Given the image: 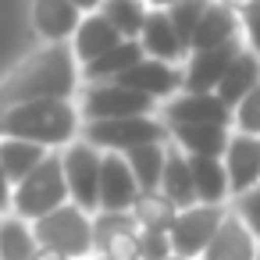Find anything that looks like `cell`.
Returning a JSON list of instances; mask_svg holds the SVG:
<instances>
[{"mask_svg":"<svg viewBox=\"0 0 260 260\" xmlns=\"http://www.w3.org/2000/svg\"><path fill=\"white\" fill-rule=\"evenodd\" d=\"M79 72L68 43H50L47 50L25 57L4 82H0V111L36 104V100H68L75 93Z\"/></svg>","mask_w":260,"mask_h":260,"instance_id":"1","label":"cell"},{"mask_svg":"<svg viewBox=\"0 0 260 260\" xmlns=\"http://www.w3.org/2000/svg\"><path fill=\"white\" fill-rule=\"evenodd\" d=\"M0 132L8 139H25L43 150L54 146H72L79 132V111L72 100H36V104H18L8 107L0 118Z\"/></svg>","mask_w":260,"mask_h":260,"instance_id":"2","label":"cell"},{"mask_svg":"<svg viewBox=\"0 0 260 260\" xmlns=\"http://www.w3.org/2000/svg\"><path fill=\"white\" fill-rule=\"evenodd\" d=\"M68 203V185H64V168H61V157H54V153H47V160L36 168V171H29L18 185H15V192H11V210H15V217H22V221H40V217H47V214H54L57 207H64Z\"/></svg>","mask_w":260,"mask_h":260,"instance_id":"3","label":"cell"},{"mask_svg":"<svg viewBox=\"0 0 260 260\" xmlns=\"http://www.w3.org/2000/svg\"><path fill=\"white\" fill-rule=\"evenodd\" d=\"M32 235H36V246L54 249L68 260L93 256V214L79 210L75 203H64L54 214L32 221Z\"/></svg>","mask_w":260,"mask_h":260,"instance_id":"4","label":"cell"},{"mask_svg":"<svg viewBox=\"0 0 260 260\" xmlns=\"http://www.w3.org/2000/svg\"><path fill=\"white\" fill-rule=\"evenodd\" d=\"M168 125L157 121L153 114L143 118H118V121H86L82 125V143H89L100 153H128L146 143H164Z\"/></svg>","mask_w":260,"mask_h":260,"instance_id":"5","label":"cell"},{"mask_svg":"<svg viewBox=\"0 0 260 260\" xmlns=\"http://www.w3.org/2000/svg\"><path fill=\"white\" fill-rule=\"evenodd\" d=\"M100 160H104V153L93 150L89 143H72L61 157L68 203H75L86 214L100 210Z\"/></svg>","mask_w":260,"mask_h":260,"instance_id":"6","label":"cell"},{"mask_svg":"<svg viewBox=\"0 0 260 260\" xmlns=\"http://www.w3.org/2000/svg\"><path fill=\"white\" fill-rule=\"evenodd\" d=\"M224 214H228V207H207V203H196L189 210H178L175 224L168 228L171 253L175 256H185V260H200V253L214 239V232H217V224H221Z\"/></svg>","mask_w":260,"mask_h":260,"instance_id":"7","label":"cell"},{"mask_svg":"<svg viewBox=\"0 0 260 260\" xmlns=\"http://www.w3.org/2000/svg\"><path fill=\"white\" fill-rule=\"evenodd\" d=\"M153 114V100L118 86V82H93L82 96L86 121H118V118H143Z\"/></svg>","mask_w":260,"mask_h":260,"instance_id":"8","label":"cell"},{"mask_svg":"<svg viewBox=\"0 0 260 260\" xmlns=\"http://www.w3.org/2000/svg\"><path fill=\"white\" fill-rule=\"evenodd\" d=\"M93 256L139 260V224L132 221V214H93Z\"/></svg>","mask_w":260,"mask_h":260,"instance_id":"9","label":"cell"},{"mask_svg":"<svg viewBox=\"0 0 260 260\" xmlns=\"http://www.w3.org/2000/svg\"><path fill=\"white\" fill-rule=\"evenodd\" d=\"M164 125H200V128H228L232 125V107H224L214 93H178L164 107Z\"/></svg>","mask_w":260,"mask_h":260,"instance_id":"10","label":"cell"},{"mask_svg":"<svg viewBox=\"0 0 260 260\" xmlns=\"http://www.w3.org/2000/svg\"><path fill=\"white\" fill-rule=\"evenodd\" d=\"M221 164H224V175H228L232 200L256 189L260 185V143H256V136H242V132L228 136Z\"/></svg>","mask_w":260,"mask_h":260,"instance_id":"11","label":"cell"},{"mask_svg":"<svg viewBox=\"0 0 260 260\" xmlns=\"http://www.w3.org/2000/svg\"><path fill=\"white\" fill-rule=\"evenodd\" d=\"M239 50H242L239 40L224 43V47H214V50H192L189 68L182 72V93H214Z\"/></svg>","mask_w":260,"mask_h":260,"instance_id":"12","label":"cell"},{"mask_svg":"<svg viewBox=\"0 0 260 260\" xmlns=\"http://www.w3.org/2000/svg\"><path fill=\"white\" fill-rule=\"evenodd\" d=\"M136 196H139V185H136L125 157L121 153H104V160H100V210L104 214H128Z\"/></svg>","mask_w":260,"mask_h":260,"instance_id":"13","label":"cell"},{"mask_svg":"<svg viewBox=\"0 0 260 260\" xmlns=\"http://www.w3.org/2000/svg\"><path fill=\"white\" fill-rule=\"evenodd\" d=\"M114 82L125 86V89H132V93H139V96H146V100H160V96H175L182 89V68L143 57L139 64H132Z\"/></svg>","mask_w":260,"mask_h":260,"instance_id":"14","label":"cell"},{"mask_svg":"<svg viewBox=\"0 0 260 260\" xmlns=\"http://www.w3.org/2000/svg\"><path fill=\"white\" fill-rule=\"evenodd\" d=\"M256 256H260L256 239L239 221V214L228 207V214L221 217V224H217L214 239L207 242V249L200 253V260H256Z\"/></svg>","mask_w":260,"mask_h":260,"instance_id":"15","label":"cell"},{"mask_svg":"<svg viewBox=\"0 0 260 260\" xmlns=\"http://www.w3.org/2000/svg\"><path fill=\"white\" fill-rule=\"evenodd\" d=\"M139 47H143V57L150 61H164V64H178L189 50L182 47L175 25L168 22V11H150L146 15V25L139 32Z\"/></svg>","mask_w":260,"mask_h":260,"instance_id":"16","label":"cell"},{"mask_svg":"<svg viewBox=\"0 0 260 260\" xmlns=\"http://www.w3.org/2000/svg\"><path fill=\"white\" fill-rule=\"evenodd\" d=\"M121 43V36L114 32V25L96 11V15H82V22H79V29H75V36H72V54H75V61H82V68L86 64H93L96 57H104L107 50H114Z\"/></svg>","mask_w":260,"mask_h":260,"instance_id":"17","label":"cell"},{"mask_svg":"<svg viewBox=\"0 0 260 260\" xmlns=\"http://www.w3.org/2000/svg\"><path fill=\"white\" fill-rule=\"evenodd\" d=\"M82 15L72 0H32V25L47 43H64L75 36Z\"/></svg>","mask_w":260,"mask_h":260,"instance_id":"18","label":"cell"},{"mask_svg":"<svg viewBox=\"0 0 260 260\" xmlns=\"http://www.w3.org/2000/svg\"><path fill=\"white\" fill-rule=\"evenodd\" d=\"M239 15H232L224 4L210 0L196 32H192V43H189V54L192 50H214V47H224V43H235L239 40Z\"/></svg>","mask_w":260,"mask_h":260,"instance_id":"19","label":"cell"},{"mask_svg":"<svg viewBox=\"0 0 260 260\" xmlns=\"http://www.w3.org/2000/svg\"><path fill=\"white\" fill-rule=\"evenodd\" d=\"M178 210H189L196 207V189H192V171H189V157L171 143L168 146V157H164V175H160V189Z\"/></svg>","mask_w":260,"mask_h":260,"instance_id":"20","label":"cell"},{"mask_svg":"<svg viewBox=\"0 0 260 260\" xmlns=\"http://www.w3.org/2000/svg\"><path fill=\"white\" fill-rule=\"evenodd\" d=\"M256 86H260V57L249 54V50H239L235 61L228 64L221 86L214 89V96H217L224 107H235V104H239L249 89H256Z\"/></svg>","mask_w":260,"mask_h":260,"instance_id":"21","label":"cell"},{"mask_svg":"<svg viewBox=\"0 0 260 260\" xmlns=\"http://www.w3.org/2000/svg\"><path fill=\"white\" fill-rule=\"evenodd\" d=\"M228 136H232L228 128H200V125L168 128V139H171L185 157H210V160H221V157H224Z\"/></svg>","mask_w":260,"mask_h":260,"instance_id":"22","label":"cell"},{"mask_svg":"<svg viewBox=\"0 0 260 260\" xmlns=\"http://www.w3.org/2000/svg\"><path fill=\"white\" fill-rule=\"evenodd\" d=\"M189 171H192V189H196V203L207 207H228L232 192H228V175L221 160L210 157H189Z\"/></svg>","mask_w":260,"mask_h":260,"instance_id":"23","label":"cell"},{"mask_svg":"<svg viewBox=\"0 0 260 260\" xmlns=\"http://www.w3.org/2000/svg\"><path fill=\"white\" fill-rule=\"evenodd\" d=\"M50 150L36 146V143H25V139H0V171L8 175L11 185H18L29 171H36L43 160H47Z\"/></svg>","mask_w":260,"mask_h":260,"instance_id":"24","label":"cell"},{"mask_svg":"<svg viewBox=\"0 0 260 260\" xmlns=\"http://www.w3.org/2000/svg\"><path fill=\"white\" fill-rule=\"evenodd\" d=\"M143 61V47H139V40H121L114 50H107L104 57H96L93 64H86L82 68V79H89V82H114V79H121L132 64H139Z\"/></svg>","mask_w":260,"mask_h":260,"instance_id":"25","label":"cell"},{"mask_svg":"<svg viewBox=\"0 0 260 260\" xmlns=\"http://www.w3.org/2000/svg\"><path fill=\"white\" fill-rule=\"evenodd\" d=\"M125 164L132 168V178L139 185V192H157L160 189V175H164V157H168V146L164 143H146V146H136L128 153H121Z\"/></svg>","mask_w":260,"mask_h":260,"instance_id":"26","label":"cell"},{"mask_svg":"<svg viewBox=\"0 0 260 260\" xmlns=\"http://www.w3.org/2000/svg\"><path fill=\"white\" fill-rule=\"evenodd\" d=\"M128 214L139 224V232H168L178 217V207L164 192H139Z\"/></svg>","mask_w":260,"mask_h":260,"instance_id":"27","label":"cell"},{"mask_svg":"<svg viewBox=\"0 0 260 260\" xmlns=\"http://www.w3.org/2000/svg\"><path fill=\"white\" fill-rule=\"evenodd\" d=\"M100 15L114 25V32H118L121 40H139L150 8H146V0H104Z\"/></svg>","mask_w":260,"mask_h":260,"instance_id":"28","label":"cell"},{"mask_svg":"<svg viewBox=\"0 0 260 260\" xmlns=\"http://www.w3.org/2000/svg\"><path fill=\"white\" fill-rule=\"evenodd\" d=\"M36 235L32 224L22 217H4L0 221V260H32L36 256Z\"/></svg>","mask_w":260,"mask_h":260,"instance_id":"29","label":"cell"},{"mask_svg":"<svg viewBox=\"0 0 260 260\" xmlns=\"http://www.w3.org/2000/svg\"><path fill=\"white\" fill-rule=\"evenodd\" d=\"M207 4H210V0H178L175 8H168V22L175 25V32H178V40H182L185 50H189V43H192V32H196V25H200V18H203Z\"/></svg>","mask_w":260,"mask_h":260,"instance_id":"30","label":"cell"},{"mask_svg":"<svg viewBox=\"0 0 260 260\" xmlns=\"http://www.w3.org/2000/svg\"><path fill=\"white\" fill-rule=\"evenodd\" d=\"M232 125L242 136H260V86L249 89L235 107H232Z\"/></svg>","mask_w":260,"mask_h":260,"instance_id":"31","label":"cell"},{"mask_svg":"<svg viewBox=\"0 0 260 260\" xmlns=\"http://www.w3.org/2000/svg\"><path fill=\"white\" fill-rule=\"evenodd\" d=\"M232 210L239 214V221L249 228V235H253L256 246H260V185L249 189V192H242V196H235V200H232Z\"/></svg>","mask_w":260,"mask_h":260,"instance_id":"32","label":"cell"},{"mask_svg":"<svg viewBox=\"0 0 260 260\" xmlns=\"http://www.w3.org/2000/svg\"><path fill=\"white\" fill-rule=\"evenodd\" d=\"M171 239L168 232H139V260H168Z\"/></svg>","mask_w":260,"mask_h":260,"instance_id":"33","label":"cell"},{"mask_svg":"<svg viewBox=\"0 0 260 260\" xmlns=\"http://www.w3.org/2000/svg\"><path fill=\"white\" fill-rule=\"evenodd\" d=\"M242 22V29H246V40H249V54H256L260 57V4L249 11V15H242L239 18Z\"/></svg>","mask_w":260,"mask_h":260,"instance_id":"34","label":"cell"},{"mask_svg":"<svg viewBox=\"0 0 260 260\" xmlns=\"http://www.w3.org/2000/svg\"><path fill=\"white\" fill-rule=\"evenodd\" d=\"M217 4H224L232 15H239V18H242V15H249V11L260 4V0H217Z\"/></svg>","mask_w":260,"mask_h":260,"instance_id":"35","label":"cell"},{"mask_svg":"<svg viewBox=\"0 0 260 260\" xmlns=\"http://www.w3.org/2000/svg\"><path fill=\"white\" fill-rule=\"evenodd\" d=\"M11 192H15V185L8 182V175H4V171H0V214L11 207Z\"/></svg>","mask_w":260,"mask_h":260,"instance_id":"36","label":"cell"},{"mask_svg":"<svg viewBox=\"0 0 260 260\" xmlns=\"http://www.w3.org/2000/svg\"><path fill=\"white\" fill-rule=\"evenodd\" d=\"M72 4H75L79 15H96V11L104 8V0H72Z\"/></svg>","mask_w":260,"mask_h":260,"instance_id":"37","label":"cell"},{"mask_svg":"<svg viewBox=\"0 0 260 260\" xmlns=\"http://www.w3.org/2000/svg\"><path fill=\"white\" fill-rule=\"evenodd\" d=\"M32 260H68V256H61V253H54V249H43V246H40Z\"/></svg>","mask_w":260,"mask_h":260,"instance_id":"38","label":"cell"},{"mask_svg":"<svg viewBox=\"0 0 260 260\" xmlns=\"http://www.w3.org/2000/svg\"><path fill=\"white\" fill-rule=\"evenodd\" d=\"M146 4H150V11H168V8L178 4V0H146Z\"/></svg>","mask_w":260,"mask_h":260,"instance_id":"39","label":"cell"},{"mask_svg":"<svg viewBox=\"0 0 260 260\" xmlns=\"http://www.w3.org/2000/svg\"><path fill=\"white\" fill-rule=\"evenodd\" d=\"M168 260H185V256H175V253H171V256H168Z\"/></svg>","mask_w":260,"mask_h":260,"instance_id":"40","label":"cell"},{"mask_svg":"<svg viewBox=\"0 0 260 260\" xmlns=\"http://www.w3.org/2000/svg\"><path fill=\"white\" fill-rule=\"evenodd\" d=\"M0 118H4V111H0ZM0 139H4V132H0Z\"/></svg>","mask_w":260,"mask_h":260,"instance_id":"41","label":"cell"},{"mask_svg":"<svg viewBox=\"0 0 260 260\" xmlns=\"http://www.w3.org/2000/svg\"><path fill=\"white\" fill-rule=\"evenodd\" d=\"M256 143H260V136H256Z\"/></svg>","mask_w":260,"mask_h":260,"instance_id":"42","label":"cell"},{"mask_svg":"<svg viewBox=\"0 0 260 260\" xmlns=\"http://www.w3.org/2000/svg\"><path fill=\"white\" fill-rule=\"evenodd\" d=\"M0 221H4V217H0Z\"/></svg>","mask_w":260,"mask_h":260,"instance_id":"43","label":"cell"},{"mask_svg":"<svg viewBox=\"0 0 260 260\" xmlns=\"http://www.w3.org/2000/svg\"><path fill=\"white\" fill-rule=\"evenodd\" d=\"M256 260H260V256H256Z\"/></svg>","mask_w":260,"mask_h":260,"instance_id":"44","label":"cell"}]
</instances>
